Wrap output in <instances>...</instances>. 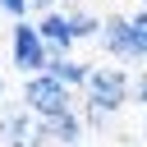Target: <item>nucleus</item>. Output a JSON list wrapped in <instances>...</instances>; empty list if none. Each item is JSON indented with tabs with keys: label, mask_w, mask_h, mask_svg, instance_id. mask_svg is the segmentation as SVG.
Here are the masks:
<instances>
[{
	"label": "nucleus",
	"mask_w": 147,
	"mask_h": 147,
	"mask_svg": "<svg viewBox=\"0 0 147 147\" xmlns=\"http://www.w3.org/2000/svg\"><path fill=\"white\" fill-rule=\"evenodd\" d=\"M37 32L46 37V46H51V55H69L74 51V28H69V14H60V9H46L41 18H37Z\"/></svg>",
	"instance_id": "obj_6"
},
{
	"label": "nucleus",
	"mask_w": 147,
	"mask_h": 147,
	"mask_svg": "<svg viewBox=\"0 0 147 147\" xmlns=\"http://www.w3.org/2000/svg\"><path fill=\"white\" fill-rule=\"evenodd\" d=\"M51 74H55L64 87H83L87 74H92V64H87V60H69V55H51Z\"/></svg>",
	"instance_id": "obj_8"
},
{
	"label": "nucleus",
	"mask_w": 147,
	"mask_h": 147,
	"mask_svg": "<svg viewBox=\"0 0 147 147\" xmlns=\"http://www.w3.org/2000/svg\"><path fill=\"white\" fill-rule=\"evenodd\" d=\"M69 28H74V37L83 41V37H96V32H101V18L87 14V9H74V14H69Z\"/></svg>",
	"instance_id": "obj_9"
},
{
	"label": "nucleus",
	"mask_w": 147,
	"mask_h": 147,
	"mask_svg": "<svg viewBox=\"0 0 147 147\" xmlns=\"http://www.w3.org/2000/svg\"><path fill=\"white\" fill-rule=\"evenodd\" d=\"M110 115H115V110H110L106 101H92V96H87V106H83V124H87V129H110Z\"/></svg>",
	"instance_id": "obj_10"
},
{
	"label": "nucleus",
	"mask_w": 147,
	"mask_h": 147,
	"mask_svg": "<svg viewBox=\"0 0 147 147\" xmlns=\"http://www.w3.org/2000/svg\"><path fill=\"white\" fill-rule=\"evenodd\" d=\"M0 142L5 147H51V129L28 101L23 106H0Z\"/></svg>",
	"instance_id": "obj_1"
},
{
	"label": "nucleus",
	"mask_w": 147,
	"mask_h": 147,
	"mask_svg": "<svg viewBox=\"0 0 147 147\" xmlns=\"http://www.w3.org/2000/svg\"><path fill=\"white\" fill-rule=\"evenodd\" d=\"M142 5H147V0H142Z\"/></svg>",
	"instance_id": "obj_18"
},
{
	"label": "nucleus",
	"mask_w": 147,
	"mask_h": 147,
	"mask_svg": "<svg viewBox=\"0 0 147 147\" xmlns=\"http://www.w3.org/2000/svg\"><path fill=\"white\" fill-rule=\"evenodd\" d=\"M46 129H51V142L55 147H78V138H83V119H78V110L69 106V110H60V115H51L46 119Z\"/></svg>",
	"instance_id": "obj_7"
},
{
	"label": "nucleus",
	"mask_w": 147,
	"mask_h": 147,
	"mask_svg": "<svg viewBox=\"0 0 147 147\" xmlns=\"http://www.w3.org/2000/svg\"><path fill=\"white\" fill-rule=\"evenodd\" d=\"M60 5H78V0H60Z\"/></svg>",
	"instance_id": "obj_17"
},
{
	"label": "nucleus",
	"mask_w": 147,
	"mask_h": 147,
	"mask_svg": "<svg viewBox=\"0 0 147 147\" xmlns=\"http://www.w3.org/2000/svg\"><path fill=\"white\" fill-rule=\"evenodd\" d=\"M133 101L147 110V74H133Z\"/></svg>",
	"instance_id": "obj_13"
},
{
	"label": "nucleus",
	"mask_w": 147,
	"mask_h": 147,
	"mask_svg": "<svg viewBox=\"0 0 147 147\" xmlns=\"http://www.w3.org/2000/svg\"><path fill=\"white\" fill-rule=\"evenodd\" d=\"M129 18H133V32H138V46L147 51V5H142L138 14H129Z\"/></svg>",
	"instance_id": "obj_11"
},
{
	"label": "nucleus",
	"mask_w": 147,
	"mask_h": 147,
	"mask_svg": "<svg viewBox=\"0 0 147 147\" xmlns=\"http://www.w3.org/2000/svg\"><path fill=\"white\" fill-rule=\"evenodd\" d=\"M87 96L92 101H106L110 110H119L129 96H133V74L115 60V64H92V74H87Z\"/></svg>",
	"instance_id": "obj_3"
},
{
	"label": "nucleus",
	"mask_w": 147,
	"mask_h": 147,
	"mask_svg": "<svg viewBox=\"0 0 147 147\" xmlns=\"http://www.w3.org/2000/svg\"><path fill=\"white\" fill-rule=\"evenodd\" d=\"M0 96H5V78H0Z\"/></svg>",
	"instance_id": "obj_16"
},
{
	"label": "nucleus",
	"mask_w": 147,
	"mask_h": 147,
	"mask_svg": "<svg viewBox=\"0 0 147 147\" xmlns=\"http://www.w3.org/2000/svg\"><path fill=\"white\" fill-rule=\"evenodd\" d=\"M101 51L110 55V60H119V64H138V60H147V51L138 46V32H133V18L129 14H110V18H101Z\"/></svg>",
	"instance_id": "obj_5"
},
{
	"label": "nucleus",
	"mask_w": 147,
	"mask_h": 147,
	"mask_svg": "<svg viewBox=\"0 0 147 147\" xmlns=\"http://www.w3.org/2000/svg\"><path fill=\"white\" fill-rule=\"evenodd\" d=\"M23 101L41 115V119H51V115H60V110H69L74 106V96H69V87L51 74V69H41V74H28L23 78Z\"/></svg>",
	"instance_id": "obj_4"
},
{
	"label": "nucleus",
	"mask_w": 147,
	"mask_h": 147,
	"mask_svg": "<svg viewBox=\"0 0 147 147\" xmlns=\"http://www.w3.org/2000/svg\"><path fill=\"white\" fill-rule=\"evenodd\" d=\"M28 5H32L37 14H46V9H51V5H60V0H28Z\"/></svg>",
	"instance_id": "obj_14"
},
{
	"label": "nucleus",
	"mask_w": 147,
	"mask_h": 147,
	"mask_svg": "<svg viewBox=\"0 0 147 147\" xmlns=\"http://www.w3.org/2000/svg\"><path fill=\"white\" fill-rule=\"evenodd\" d=\"M142 138H147V115H142Z\"/></svg>",
	"instance_id": "obj_15"
},
{
	"label": "nucleus",
	"mask_w": 147,
	"mask_h": 147,
	"mask_svg": "<svg viewBox=\"0 0 147 147\" xmlns=\"http://www.w3.org/2000/svg\"><path fill=\"white\" fill-rule=\"evenodd\" d=\"M9 60H14V69H18V74H41V69H51V46H46V37L37 32V23L14 18Z\"/></svg>",
	"instance_id": "obj_2"
},
{
	"label": "nucleus",
	"mask_w": 147,
	"mask_h": 147,
	"mask_svg": "<svg viewBox=\"0 0 147 147\" xmlns=\"http://www.w3.org/2000/svg\"><path fill=\"white\" fill-rule=\"evenodd\" d=\"M28 9H32L28 0H0V14H9V18H23Z\"/></svg>",
	"instance_id": "obj_12"
}]
</instances>
